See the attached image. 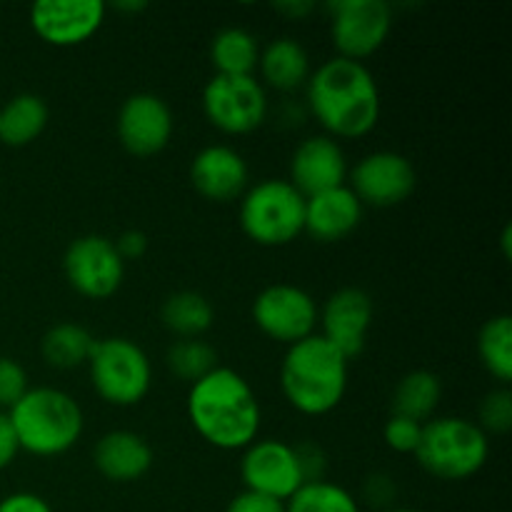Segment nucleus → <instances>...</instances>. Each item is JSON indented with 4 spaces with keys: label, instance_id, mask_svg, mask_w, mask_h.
Wrapping results in <instances>:
<instances>
[{
    "label": "nucleus",
    "instance_id": "obj_1",
    "mask_svg": "<svg viewBox=\"0 0 512 512\" xmlns=\"http://www.w3.org/2000/svg\"><path fill=\"white\" fill-rule=\"evenodd\" d=\"M188 418L195 433L218 450H245L258 440L260 403L240 373L215 368L190 385Z\"/></svg>",
    "mask_w": 512,
    "mask_h": 512
},
{
    "label": "nucleus",
    "instance_id": "obj_2",
    "mask_svg": "<svg viewBox=\"0 0 512 512\" xmlns=\"http://www.w3.org/2000/svg\"><path fill=\"white\" fill-rule=\"evenodd\" d=\"M308 105L330 138H363L380 120V90L373 73L340 55L308 78Z\"/></svg>",
    "mask_w": 512,
    "mask_h": 512
},
{
    "label": "nucleus",
    "instance_id": "obj_3",
    "mask_svg": "<svg viewBox=\"0 0 512 512\" xmlns=\"http://www.w3.org/2000/svg\"><path fill=\"white\" fill-rule=\"evenodd\" d=\"M348 363L350 360L323 335H310L288 345L280 368L285 400L310 418L333 413L348 390Z\"/></svg>",
    "mask_w": 512,
    "mask_h": 512
},
{
    "label": "nucleus",
    "instance_id": "obj_4",
    "mask_svg": "<svg viewBox=\"0 0 512 512\" xmlns=\"http://www.w3.org/2000/svg\"><path fill=\"white\" fill-rule=\"evenodd\" d=\"M20 450L38 458H55L83 435V410L73 395L58 388H33L8 410Z\"/></svg>",
    "mask_w": 512,
    "mask_h": 512
},
{
    "label": "nucleus",
    "instance_id": "obj_5",
    "mask_svg": "<svg viewBox=\"0 0 512 512\" xmlns=\"http://www.w3.org/2000/svg\"><path fill=\"white\" fill-rule=\"evenodd\" d=\"M418 463L425 473L448 483H460L483 470L490 455L488 435L468 418H435L423 423Z\"/></svg>",
    "mask_w": 512,
    "mask_h": 512
},
{
    "label": "nucleus",
    "instance_id": "obj_6",
    "mask_svg": "<svg viewBox=\"0 0 512 512\" xmlns=\"http://www.w3.org/2000/svg\"><path fill=\"white\" fill-rule=\"evenodd\" d=\"M240 228L265 248L293 243L305 230V195L290 180H260L240 198Z\"/></svg>",
    "mask_w": 512,
    "mask_h": 512
},
{
    "label": "nucleus",
    "instance_id": "obj_7",
    "mask_svg": "<svg viewBox=\"0 0 512 512\" xmlns=\"http://www.w3.org/2000/svg\"><path fill=\"white\" fill-rule=\"evenodd\" d=\"M88 368L95 393L115 408L138 405L153 385L148 355L128 338L95 340Z\"/></svg>",
    "mask_w": 512,
    "mask_h": 512
},
{
    "label": "nucleus",
    "instance_id": "obj_8",
    "mask_svg": "<svg viewBox=\"0 0 512 512\" xmlns=\"http://www.w3.org/2000/svg\"><path fill=\"white\" fill-rule=\"evenodd\" d=\"M203 110L220 133L245 135L268 118V95L253 75H213L203 90Z\"/></svg>",
    "mask_w": 512,
    "mask_h": 512
},
{
    "label": "nucleus",
    "instance_id": "obj_9",
    "mask_svg": "<svg viewBox=\"0 0 512 512\" xmlns=\"http://www.w3.org/2000/svg\"><path fill=\"white\" fill-rule=\"evenodd\" d=\"M328 10L333 13L330 33L340 58L358 63L378 53L393 28V13L383 0H338Z\"/></svg>",
    "mask_w": 512,
    "mask_h": 512
},
{
    "label": "nucleus",
    "instance_id": "obj_10",
    "mask_svg": "<svg viewBox=\"0 0 512 512\" xmlns=\"http://www.w3.org/2000/svg\"><path fill=\"white\" fill-rule=\"evenodd\" d=\"M63 270L75 293L90 300H105L118 293L125 260L118 255L113 240L103 235H83L65 250Z\"/></svg>",
    "mask_w": 512,
    "mask_h": 512
},
{
    "label": "nucleus",
    "instance_id": "obj_11",
    "mask_svg": "<svg viewBox=\"0 0 512 512\" xmlns=\"http://www.w3.org/2000/svg\"><path fill=\"white\" fill-rule=\"evenodd\" d=\"M253 320L260 333L270 340L295 345L315 335L318 305L303 288L278 283L260 290L253 300Z\"/></svg>",
    "mask_w": 512,
    "mask_h": 512
},
{
    "label": "nucleus",
    "instance_id": "obj_12",
    "mask_svg": "<svg viewBox=\"0 0 512 512\" xmlns=\"http://www.w3.org/2000/svg\"><path fill=\"white\" fill-rule=\"evenodd\" d=\"M240 478L245 490L280 503H288L305 485L293 445L273 438L255 440L245 448L240 460Z\"/></svg>",
    "mask_w": 512,
    "mask_h": 512
},
{
    "label": "nucleus",
    "instance_id": "obj_13",
    "mask_svg": "<svg viewBox=\"0 0 512 512\" xmlns=\"http://www.w3.org/2000/svg\"><path fill=\"white\" fill-rule=\"evenodd\" d=\"M418 175L405 155L393 150H378L360 160L353 168L350 190L363 205L373 208H393L413 195Z\"/></svg>",
    "mask_w": 512,
    "mask_h": 512
},
{
    "label": "nucleus",
    "instance_id": "obj_14",
    "mask_svg": "<svg viewBox=\"0 0 512 512\" xmlns=\"http://www.w3.org/2000/svg\"><path fill=\"white\" fill-rule=\"evenodd\" d=\"M105 20L100 0H40L30 8L35 35L55 48H70L93 38Z\"/></svg>",
    "mask_w": 512,
    "mask_h": 512
},
{
    "label": "nucleus",
    "instance_id": "obj_15",
    "mask_svg": "<svg viewBox=\"0 0 512 512\" xmlns=\"http://www.w3.org/2000/svg\"><path fill=\"white\" fill-rule=\"evenodd\" d=\"M118 138L130 155L148 158L160 153L173 138V113L153 93H135L118 113Z\"/></svg>",
    "mask_w": 512,
    "mask_h": 512
},
{
    "label": "nucleus",
    "instance_id": "obj_16",
    "mask_svg": "<svg viewBox=\"0 0 512 512\" xmlns=\"http://www.w3.org/2000/svg\"><path fill=\"white\" fill-rule=\"evenodd\" d=\"M318 323L323 325V338L348 360L363 353L368 330L373 325V300L360 288H343L325 300L318 310Z\"/></svg>",
    "mask_w": 512,
    "mask_h": 512
},
{
    "label": "nucleus",
    "instance_id": "obj_17",
    "mask_svg": "<svg viewBox=\"0 0 512 512\" xmlns=\"http://www.w3.org/2000/svg\"><path fill=\"white\" fill-rule=\"evenodd\" d=\"M290 183L310 198V195L325 193L345 185L348 178V160H345L343 148L338 140L330 135H315V138L303 140L290 160Z\"/></svg>",
    "mask_w": 512,
    "mask_h": 512
},
{
    "label": "nucleus",
    "instance_id": "obj_18",
    "mask_svg": "<svg viewBox=\"0 0 512 512\" xmlns=\"http://www.w3.org/2000/svg\"><path fill=\"white\" fill-rule=\"evenodd\" d=\"M190 180L203 198L230 203L248 190V163L228 145H208L190 163Z\"/></svg>",
    "mask_w": 512,
    "mask_h": 512
},
{
    "label": "nucleus",
    "instance_id": "obj_19",
    "mask_svg": "<svg viewBox=\"0 0 512 512\" xmlns=\"http://www.w3.org/2000/svg\"><path fill=\"white\" fill-rule=\"evenodd\" d=\"M363 220V203L348 185L305 198V230L318 243L345 240Z\"/></svg>",
    "mask_w": 512,
    "mask_h": 512
},
{
    "label": "nucleus",
    "instance_id": "obj_20",
    "mask_svg": "<svg viewBox=\"0 0 512 512\" xmlns=\"http://www.w3.org/2000/svg\"><path fill=\"white\" fill-rule=\"evenodd\" d=\"M93 463L103 478L113 483H135L153 468V448L130 430H113L98 440Z\"/></svg>",
    "mask_w": 512,
    "mask_h": 512
},
{
    "label": "nucleus",
    "instance_id": "obj_21",
    "mask_svg": "<svg viewBox=\"0 0 512 512\" xmlns=\"http://www.w3.org/2000/svg\"><path fill=\"white\" fill-rule=\"evenodd\" d=\"M50 110L40 95L20 93L0 108V143L25 148L43 135Z\"/></svg>",
    "mask_w": 512,
    "mask_h": 512
},
{
    "label": "nucleus",
    "instance_id": "obj_22",
    "mask_svg": "<svg viewBox=\"0 0 512 512\" xmlns=\"http://www.w3.org/2000/svg\"><path fill=\"white\" fill-rule=\"evenodd\" d=\"M258 68L270 88L288 93L310 78V58L303 45L293 38H278L260 53Z\"/></svg>",
    "mask_w": 512,
    "mask_h": 512
},
{
    "label": "nucleus",
    "instance_id": "obj_23",
    "mask_svg": "<svg viewBox=\"0 0 512 512\" xmlns=\"http://www.w3.org/2000/svg\"><path fill=\"white\" fill-rule=\"evenodd\" d=\"M440 398H443V385H440L438 375L430 370H413L395 385L393 410L400 418L423 423L438 410Z\"/></svg>",
    "mask_w": 512,
    "mask_h": 512
},
{
    "label": "nucleus",
    "instance_id": "obj_24",
    "mask_svg": "<svg viewBox=\"0 0 512 512\" xmlns=\"http://www.w3.org/2000/svg\"><path fill=\"white\" fill-rule=\"evenodd\" d=\"M160 318L170 333L180 335V340H188L208 333L215 320V310L205 295L183 290V293H175L165 300Z\"/></svg>",
    "mask_w": 512,
    "mask_h": 512
},
{
    "label": "nucleus",
    "instance_id": "obj_25",
    "mask_svg": "<svg viewBox=\"0 0 512 512\" xmlns=\"http://www.w3.org/2000/svg\"><path fill=\"white\" fill-rule=\"evenodd\" d=\"M210 60L215 75H253L258 68L260 48L253 33L243 28H225L210 43Z\"/></svg>",
    "mask_w": 512,
    "mask_h": 512
},
{
    "label": "nucleus",
    "instance_id": "obj_26",
    "mask_svg": "<svg viewBox=\"0 0 512 512\" xmlns=\"http://www.w3.org/2000/svg\"><path fill=\"white\" fill-rule=\"evenodd\" d=\"M43 358L53 368L70 370L80 368L90 360V353L95 348V338L78 323H60L53 325L43 335Z\"/></svg>",
    "mask_w": 512,
    "mask_h": 512
},
{
    "label": "nucleus",
    "instance_id": "obj_27",
    "mask_svg": "<svg viewBox=\"0 0 512 512\" xmlns=\"http://www.w3.org/2000/svg\"><path fill=\"white\" fill-rule=\"evenodd\" d=\"M478 355L485 370L508 388L512 380V320L510 315H495L480 328Z\"/></svg>",
    "mask_w": 512,
    "mask_h": 512
},
{
    "label": "nucleus",
    "instance_id": "obj_28",
    "mask_svg": "<svg viewBox=\"0 0 512 512\" xmlns=\"http://www.w3.org/2000/svg\"><path fill=\"white\" fill-rule=\"evenodd\" d=\"M285 512H360V505L345 488L320 480V483H305L285 503Z\"/></svg>",
    "mask_w": 512,
    "mask_h": 512
},
{
    "label": "nucleus",
    "instance_id": "obj_29",
    "mask_svg": "<svg viewBox=\"0 0 512 512\" xmlns=\"http://www.w3.org/2000/svg\"><path fill=\"white\" fill-rule=\"evenodd\" d=\"M168 368L173 370L175 378L188 380L193 385L218 368V353L198 338L178 340L168 350Z\"/></svg>",
    "mask_w": 512,
    "mask_h": 512
},
{
    "label": "nucleus",
    "instance_id": "obj_30",
    "mask_svg": "<svg viewBox=\"0 0 512 512\" xmlns=\"http://www.w3.org/2000/svg\"><path fill=\"white\" fill-rule=\"evenodd\" d=\"M512 428V393L508 388H498L485 395L480 403V430L485 435H503Z\"/></svg>",
    "mask_w": 512,
    "mask_h": 512
},
{
    "label": "nucleus",
    "instance_id": "obj_31",
    "mask_svg": "<svg viewBox=\"0 0 512 512\" xmlns=\"http://www.w3.org/2000/svg\"><path fill=\"white\" fill-rule=\"evenodd\" d=\"M420 435H423V423H415V420L400 418V415H393V418L385 423L383 438L385 445L395 453H415L420 443Z\"/></svg>",
    "mask_w": 512,
    "mask_h": 512
},
{
    "label": "nucleus",
    "instance_id": "obj_32",
    "mask_svg": "<svg viewBox=\"0 0 512 512\" xmlns=\"http://www.w3.org/2000/svg\"><path fill=\"white\" fill-rule=\"evenodd\" d=\"M28 375L13 358H0V408L10 410L28 393Z\"/></svg>",
    "mask_w": 512,
    "mask_h": 512
},
{
    "label": "nucleus",
    "instance_id": "obj_33",
    "mask_svg": "<svg viewBox=\"0 0 512 512\" xmlns=\"http://www.w3.org/2000/svg\"><path fill=\"white\" fill-rule=\"evenodd\" d=\"M295 458H298L300 473H303L305 483H320L328 470V455L323 448L315 443H300L295 445Z\"/></svg>",
    "mask_w": 512,
    "mask_h": 512
},
{
    "label": "nucleus",
    "instance_id": "obj_34",
    "mask_svg": "<svg viewBox=\"0 0 512 512\" xmlns=\"http://www.w3.org/2000/svg\"><path fill=\"white\" fill-rule=\"evenodd\" d=\"M225 512H285V503L265 498V495L250 493V490H243V493L235 495V498L230 500Z\"/></svg>",
    "mask_w": 512,
    "mask_h": 512
},
{
    "label": "nucleus",
    "instance_id": "obj_35",
    "mask_svg": "<svg viewBox=\"0 0 512 512\" xmlns=\"http://www.w3.org/2000/svg\"><path fill=\"white\" fill-rule=\"evenodd\" d=\"M395 498V483L388 475H370L365 480V500L375 508H388Z\"/></svg>",
    "mask_w": 512,
    "mask_h": 512
},
{
    "label": "nucleus",
    "instance_id": "obj_36",
    "mask_svg": "<svg viewBox=\"0 0 512 512\" xmlns=\"http://www.w3.org/2000/svg\"><path fill=\"white\" fill-rule=\"evenodd\" d=\"M0 512H53V508L35 493H13L0 500Z\"/></svg>",
    "mask_w": 512,
    "mask_h": 512
},
{
    "label": "nucleus",
    "instance_id": "obj_37",
    "mask_svg": "<svg viewBox=\"0 0 512 512\" xmlns=\"http://www.w3.org/2000/svg\"><path fill=\"white\" fill-rule=\"evenodd\" d=\"M18 453H20V445H18V438H15L13 425H10L8 413L0 410V470L13 465L15 458H18Z\"/></svg>",
    "mask_w": 512,
    "mask_h": 512
},
{
    "label": "nucleus",
    "instance_id": "obj_38",
    "mask_svg": "<svg viewBox=\"0 0 512 512\" xmlns=\"http://www.w3.org/2000/svg\"><path fill=\"white\" fill-rule=\"evenodd\" d=\"M115 250L123 260H138L148 253V238L140 230H125L118 240H115Z\"/></svg>",
    "mask_w": 512,
    "mask_h": 512
},
{
    "label": "nucleus",
    "instance_id": "obj_39",
    "mask_svg": "<svg viewBox=\"0 0 512 512\" xmlns=\"http://www.w3.org/2000/svg\"><path fill=\"white\" fill-rule=\"evenodd\" d=\"M275 10L290 20H303L305 15L313 13L315 3H310V0H283V3L275 5Z\"/></svg>",
    "mask_w": 512,
    "mask_h": 512
},
{
    "label": "nucleus",
    "instance_id": "obj_40",
    "mask_svg": "<svg viewBox=\"0 0 512 512\" xmlns=\"http://www.w3.org/2000/svg\"><path fill=\"white\" fill-rule=\"evenodd\" d=\"M148 8V3L145 0H120V3H115V10H125V13H138V10H145Z\"/></svg>",
    "mask_w": 512,
    "mask_h": 512
},
{
    "label": "nucleus",
    "instance_id": "obj_41",
    "mask_svg": "<svg viewBox=\"0 0 512 512\" xmlns=\"http://www.w3.org/2000/svg\"><path fill=\"white\" fill-rule=\"evenodd\" d=\"M512 228L510 225H505V230H503V238H500V243H503V255L505 258H510L512 255V248H510V243H512Z\"/></svg>",
    "mask_w": 512,
    "mask_h": 512
},
{
    "label": "nucleus",
    "instance_id": "obj_42",
    "mask_svg": "<svg viewBox=\"0 0 512 512\" xmlns=\"http://www.w3.org/2000/svg\"><path fill=\"white\" fill-rule=\"evenodd\" d=\"M388 512H415V510H405V508H398V510H388Z\"/></svg>",
    "mask_w": 512,
    "mask_h": 512
}]
</instances>
